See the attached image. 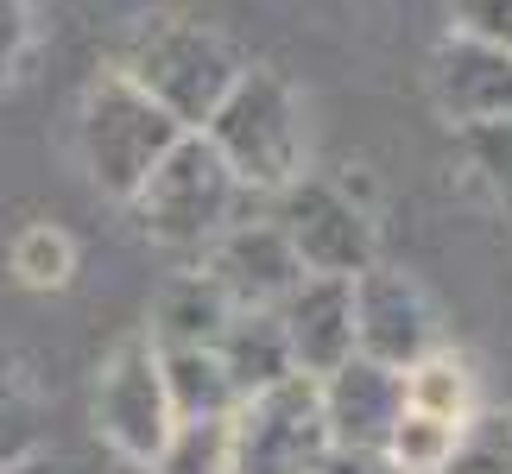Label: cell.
Masks as SVG:
<instances>
[{
  "label": "cell",
  "instance_id": "obj_1",
  "mask_svg": "<svg viewBox=\"0 0 512 474\" xmlns=\"http://www.w3.org/2000/svg\"><path fill=\"white\" fill-rule=\"evenodd\" d=\"M133 89H146L152 102L184 133H203V121L222 108V95L241 83V51L228 45L209 19L190 13H140L114 45V64Z\"/></svg>",
  "mask_w": 512,
  "mask_h": 474
},
{
  "label": "cell",
  "instance_id": "obj_4",
  "mask_svg": "<svg viewBox=\"0 0 512 474\" xmlns=\"http://www.w3.org/2000/svg\"><path fill=\"white\" fill-rule=\"evenodd\" d=\"M184 140V127L152 102L146 89H133L121 70H102L83 89V114H76V152H83L89 184L114 196V203H133L140 184L159 171V158Z\"/></svg>",
  "mask_w": 512,
  "mask_h": 474
},
{
  "label": "cell",
  "instance_id": "obj_20",
  "mask_svg": "<svg viewBox=\"0 0 512 474\" xmlns=\"http://www.w3.org/2000/svg\"><path fill=\"white\" fill-rule=\"evenodd\" d=\"M45 449V418H38V399L19 373L0 361V468H26Z\"/></svg>",
  "mask_w": 512,
  "mask_h": 474
},
{
  "label": "cell",
  "instance_id": "obj_26",
  "mask_svg": "<svg viewBox=\"0 0 512 474\" xmlns=\"http://www.w3.org/2000/svg\"><path fill=\"white\" fill-rule=\"evenodd\" d=\"M0 474H7V468H0Z\"/></svg>",
  "mask_w": 512,
  "mask_h": 474
},
{
  "label": "cell",
  "instance_id": "obj_21",
  "mask_svg": "<svg viewBox=\"0 0 512 474\" xmlns=\"http://www.w3.org/2000/svg\"><path fill=\"white\" fill-rule=\"evenodd\" d=\"M456 430L462 424H443V418H424V411H405L386 437V462L399 474H443L449 449H456Z\"/></svg>",
  "mask_w": 512,
  "mask_h": 474
},
{
  "label": "cell",
  "instance_id": "obj_25",
  "mask_svg": "<svg viewBox=\"0 0 512 474\" xmlns=\"http://www.w3.org/2000/svg\"><path fill=\"white\" fill-rule=\"evenodd\" d=\"M310 474H399V468H392L380 449H336V443H329Z\"/></svg>",
  "mask_w": 512,
  "mask_h": 474
},
{
  "label": "cell",
  "instance_id": "obj_11",
  "mask_svg": "<svg viewBox=\"0 0 512 474\" xmlns=\"http://www.w3.org/2000/svg\"><path fill=\"white\" fill-rule=\"evenodd\" d=\"M430 102H437V114L456 133L506 121L512 114V51L449 32L437 57H430Z\"/></svg>",
  "mask_w": 512,
  "mask_h": 474
},
{
  "label": "cell",
  "instance_id": "obj_15",
  "mask_svg": "<svg viewBox=\"0 0 512 474\" xmlns=\"http://www.w3.org/2000/svg\"><path fill=\"white\" fill-rule=\"evenodd\" d=\"M165 367V392H171V418H234L241 392H234L228 367L215 348H159Z\"/></svg>",
  "mask_w": 512,
  "mask_h": 474
},
{
  "label": "cell",
  "instance_id": "obj_8",
  "mask_svg": "<svg viewBox=\"0 0 512 474\" xmlns=\"http://www.w3.org/2000/svg\"><path fill=\"white\" fill-rule=\"evenodd\" d=\"M430 348H437V316L418 279H405L399 266H367L354 279V354L405 373Z\"/></svg>",
  "mask_w": 512,
  "mask_h": 474
},
{
  "label": "cell",
  "instance_id": "obj_19",
  "mask_svg": "<svg viewBox=\"0 0 512 474\" xmlns=\"http://www.w3.org/2000/svg\"><path fill=\"white\" fill-rule=\"evenodd\" d=\"M443 474H512V411H500V405L468 411Z\"/></svg>",
  "mask_w": 512,
  "mask_h": 474
},
{
  "label": "cell",
  "instance_id": "obj_3",
  "mask_svg": "<svg viewBox=\"0 0 512 474\" xmlns=\"http://www.w3.org/2000/svg\"><path fill=\"white\" fill-rule=\"evenodd\" d=\"M241 203L247 190L234 184V171L215 158V146L203 133H184L165 158L159 171L140 184L133 196V222H140L146 241H159L171 253H209L222 234L241 222Z\"/></svg>",
  "mask_w": 512,
  "mask_h": 474
},
{
  "label": "cell",
  "instance_id": "obj_10",
  "mask_svg": "<svg viewBox=\"0 0 512 474\" xmlns=\"http://www.w3.org/2000/svg\"><path fill=\"white\" fill-rule=\"evenodd\" d=\"M272 316H279L291 367L304 380H329L342 361H354V279H317V272H304Z\"/></svg>",
  "mask_w": 512,
  "mask_h": 474
},
{
  "label": "cell",
  "instance_id": "obj_9",
  "mask_svg": "<svg viewBox=\"0 0 512 474\" xmlns=\"http://www.w3.org/2000/svg\"><path fill=\"white\" fill-rule=\"evenodd\" d=\"M203 272L228 291L234 310H279L291 298V285L304 279L298 253H291V241L279 234L272 215H260V222H234L222 241L203 253Z\"/></svg>",
  "mask_w": 512,
  "mask_h": 474
},
{
  "label": "cell",
  "instance_id": "obj_5",
  "mask_svg": "<svg viewBox=\"0 0 512 474\" xmlns=\"http://www.w3.org/2000/svg\"><path fill=\"white\" fill-rule=\"evenodd\" d=\"M272 222L291 241L304 272L317 279H361L367 266H380V228H373L367 203H354V190L329 184V177H298L272 196Z\"/></svg>",
  "mask_w": 512,
  "mask_h": 474
},
{
  "label": "cell",
  "instance_id": "obj_7",
  "mask_svg": "<svg viewBox=\"0 0 512 474\" xmlns=\"http://www.w3.org/2000/svg\"><path fill=\"white\" fill-rule=\"evenodd\" d=\"M228 424H234L228 474H310L329 449L323 392L304 373H291V380L266 386V392H247Z\"/></svg>",
  "mask_w": 512,
  "mask_h": 474
},
{
  "label": "cell",
  "instance_id": "obj_17",
  "mask_svg": "<svg viewBox=\"0 0 512 474\" xmlns=\"http://www.w3.org/2000/svg\"><path fill=\"white\" fill-rule=\"evenodd\" d=\"M7 266H13V279L26 291H64L76 279V241L57 222H32V228L13 234Z\"/></svg>",
  "mask_w": 512,
  "mask_h": 474
},
{
  "label": "cell",
  "instance_id": "obj_18",
  "mask_svg": "<svg viewBox=\"0 0 512 474\" xmlns=\"http://www.w3.org/2000/svg\"><path fill=\"white\" fill-rule=\"evenodd\" d=\"M228 462H234V424L184 418V424H171L165 449L152 456V474H228Z\"/></svg>",
  "mask_w": 512,
  "mask_h": 474
},
{
  "label": "cell",
  "instance_id": "obj_16",
  "mask_svg": "<svg viewBox=\"0 0 512 474\" xmlns=\"http://www.w3.org/2000/svg\"><path fill=\"white\" fill-rule=\"evenodd\" d=\"M475 367L449 348H430L424 361L405 367V411H424V418H443V424H462L475 411Z\"/></svg>",
  "mask_w": 512,
  "mask_h": 474
},
{
  "label": "cell",
  "instance_id": "obj_2",
  "mask_svg": "<svg viewBox=\"0 0 512 474\" xmlns=\"http://www.w3.org/2000/svg\"><path fill=\"white\" fill-rule=\"evenodd\" d=\"M203 140L234 171L247 196H279L304 177V108L279 70H241V83L222 95V108L203 121Z\"/></svg>",
  "mask_w": 512,
  "mask_h": 474
},
{
  "label": "cell",
  "instance_id": "obj_12",
  "mask_svg": "<svg viewBox=\"0 0 512 474\" xmlns=\"http://www.w3.org/2000/svg\"><path fill=\"white\" fill-rule=\"evenodd\" d=\"M317 392H323L329 443L336 449H380L386 456L392 424L405 418V373L354 354V361H342L329 380H317Z\"/></svg>",
  "mask_w": 512,
  "mask_h": 474
},
{
  "label": "cell",
  "instance_id": "obj_6",
  "mask_svg": "<svg viewBox=\"0 0 512 474\" xmlns=\"http://www.w3.org/2000/svg\"><path fill=\"white\" fill-rule=\"evenodd\" d=\"M171 392H165V367H159V342L140 335H121L108 348L102 373H95V430L121 462L152 468V456L171 437Z\"/></svg>",
  "mask_w": 512,
  "mask_h": 474
},
{
  "label": "cell",
  "instance_id": "obj_22",
  "mask_svg": "<svg viewBox=\"0 0 512 474\" xmlns=\"http://www.w3.org/2000/svg\"><path fill=\"white\" fill-rule=\"evenodd\" d=\"M462 152H468V165L481 171V184H494L512 203V114L506 121H487V127H468Z\"/></svg>",
  "mask_w": 512,
  "mask_h": 474
},
{
  "label": "cell",
  "instance_id": "obj_14",
  "mask_svg": "<svg viewBox=\"0 0 512 474\" xmlns=\"http://www.w3.org/2000/svg\"><path fill=\"white\" fill-rule=\"evenodd\" d=\"M215 354H222V367H228V380H234V392H241V399L298 373V367H291V348H285L279 316H272V310H234V323H228L222 342H215Z\"/></svg>",
  "mask_w": 512,
  "mask_h": 474
},
{
  "label": "cell",
  "instance_id": "obj_24",
  "mask_svg": "<svg viewBox=\"0 0 512 474\" xmlns=\"http://www.w3.org/2000/svg\"><path fill=\"white\" fill-rule=\"evenodd\" d=\"M32 51V0H0V83L26 64Z\"/></svg>",
  "mask_w": 512,
  "mask_h": 474
},
{
  "label": "cell",
  "instance_id": "obj_13",
  "mask_svg": "<svg viewBox=\"0 0 512 474\" xmlns=\"http://www.w3.org/2000/svg\"><path fill=\"white\" fill-rule=\"evenodd\" d=\"M234 323V304L228 291L209 279V272H184V279H171L159 291V304H152V342L159 348H215Z\"/></svg>",
  "mask_w": 512,
  "mask_h": 474
},
{
  "label": "cell",
  "instance_id": "obj_23",
  "mask_svg": "<svg viewBox=\"0 0 512 474\" xmlns=\"http://www.w3.org/2000/svg\"><path fill=\"white\" fill-rule=\"evenodd\" d=\"M449 32L512 51V0H449Z\"/></svg>",
  "mask_w": 512,
  "mask_h": 474
}]
</instances>
